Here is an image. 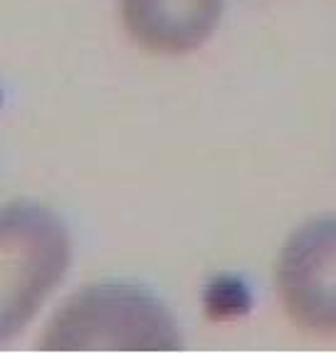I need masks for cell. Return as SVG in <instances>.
Returning a JSON list of instances; mask_svg holds the SVG:
<instances>
[{
  "instance_id": "cell-2",
  "label": "cell",
  "mask_w": 336,
  "mask_h": 354,
  "mask_svg": "<svg viewBox=\"0 0 336 354\" xmlns=\"http://www.w3.org/2000/svg\"><path fill=\"white\" fill-rule=\"evenodd\" d=\"M72 263L65 223L37 203L0 211V344L23 332Z\"/></svg>"
},
{
  "instance_id": "cell-4",
  "label": "cell",
  "mask_w": 336,
  "mask_h": 354,
  "mask_svg": "<svg viewBox=\"0 0 336 354\" xmlns=\"http://www.w3.org/2000/svg\"><path fill=\"white\" fill-rule=\"evenodd\" d=\"M225 0H119L129 37L148 53L186 55L215 32Z\"/></svg>"
},
{
  "instance_id": "cell-3",
  "label": "cell",
  "mask_w": 336,
  "mask_h": 354,
  "mask_svg": "<svg viewBox=\"0 0 336 354\" xmlns=\"http://www.w3.org/2000/svg\"><path fill=\"white\" fill-rule=\"evenodd\" d=\"M277 292L302 330L336 337V216L309 221L287 238Z\"/></svg>"
},
{
  "instance_id": "cell-1",
  "label": "cell",
  "mask_w": 336,
  "mask_h": 354,
  "mask_svg": "<svg viewBox=\"0 0 336 354\" xmlns=\"http://www.w3.org/2000/svg\"><path fill=\"white\" fill-rule=\"evenodd\" d=\"M173 315L151 292L129 283L89 285L50 322L42 349H181Z\"/></svg>"
}]
</instances>
